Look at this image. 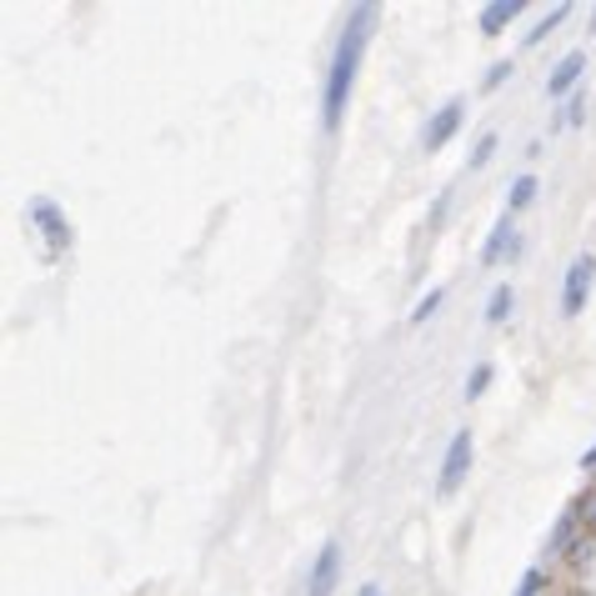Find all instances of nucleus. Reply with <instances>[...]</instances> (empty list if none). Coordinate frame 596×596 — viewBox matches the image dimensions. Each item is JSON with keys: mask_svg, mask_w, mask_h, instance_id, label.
<instances>
[{"mask_svg": "<svg viewBox=\"0 0 596 596\" xmlns=\"http://www.w3.org/2000/svg\"><path fill=\"white\" fill-rule=\"evenodd\" d=\"M371 21H376L371 6H356L351 21H346V36H341L336 61H331V81H326V126L341 121L346 101H351V81H356V66H361L366 41H371Z\"/></svg>", "mask_w": 596, "mask_h": 596, "instance_id": "1", "label": "nucleus"}, {"mask_svg": "<svg viewBox=\"0 0 596 596\" xmlns=\"http://www.w3.org/2000/svg\"><path fill=\"white\" fill-rule=\"evenodd\" d=\"M592 281H596V256H576L572 261V271H566V291H562V316H582V306H586V291H592Z\"/></svg>", "mask_w": 596, "mask_h": 596, "instance_id": "2", "label": "nucleus"}, {"mask_svg": "<svg viewBox=\"0 0 596 596\" xmlns=\"http://www.w3.org/2000/svg\"><path fill=\"white\" fill-rule=\"evenodd\" d=\"M466 471H471V431H456L451 451H446V466H441V496H451L456 486L466 481Z\"/></svg>", "mask_w": 596, "mask_h": 596, "instance_id": "3", "label": "nucleus"}, {"mask_svg": "<svg viewBox=\"0 0 596 596\" xmlns=\"http://www.w3.org/2000/svg\"><path fill=\"white\" fill-rule=\"evenodd\" d=\"M336 572H341V546L326 542L321 556H316V566H311V586H306V596H331Z\"/></svg>", "mask_w": 596, "mask_h": 596, "instance_id": "4", "label": "nucleus"}, {"mask_svg": "<svg viewBox=\"0 0 596 596\" xmlns=\"http://www.w3.org/2000/svg\"><path fill=\"white\" fill-rule=\"evenodd\" d=\"M461 111H466L461 101H446L441 111H436V121L426 126V136H421V141H426V151H436V146H446V141H451V136H456V126H461Z\"/></svg>", "mask_w": 596, "mask_h": 596, "instance_id": "5", "label": "nucleus"}, {"mask_svg": "<svg viewBox=\"0 0 596 596\" xmlns=\"http://www.w3.org/2000/svg\"><path fill=\"white\" fill-rule=\"evenodd\" d=\"M31 216L46 226V241H51V251H66V246H71V231H66L61 211H56L51 201H36V206H31Z\"/></svg>", "mask_w": 596, "mask_h": 596, "instance_id": "6", "label": "nucleus"}, {"mask_svg": "<svg viewBox=\"0 0 596 596\" xmlns=\"http://www.w3.org/2000/svg\"><path fill=\"white\" fill-rule=\"evenodd\" d=\"M582 71H586V56H582V51H566V56H562V66L552 71V81H546V91H552V96L572 91V86L582 81Z\"/></svg>", "mask_w": 596, "mask_h": 596, "instance_id": "7", "label": "nucleus"}, {"mask_svg": "<svg viewBox=\"0 0 596 596\" xmlns=\"http://www.w3.org/2000/svg\"><path fill=\"white\" fill-rule=\"evenodd\" d=\"M522 6H526V0H496V6H486V11H481V31L486 36H501V26L516 21V16H522Z\"/></svg>", "mask_w": 596, "mask_h": 596, "instance_id": "8", "label": "nucleus"}, {"mask_svg": "<svg viewBox=\"0 0 596 596\" xmlns=\"http://www.w3.org/2000/svg\"><path fill=\"white\" fill-rule=\"evenodd\" d=\"M506 236H511V221H496L491 241H486V251H481V261H486V266H496V261H501V251H506Z\"/></svg>", "mask_w": 596, "mask_h": 596, "instance_id": "9", "label": "nucleus"}, {"mask_svg": "<svg viewBox=\"0 0 596 596\" xmlns=\"http://www.w3.org/2000/svg\"><path fill=\"white\" fill-rule=\"evenodd\" d=\"M506 311H511V286H496L491 301H486V321H506Z\"/></svg>", "mask_w": 596, "mask_h": 596, "instance_id": "10", "label": "nucleus"}, {"mask_svg": "<svg viewBox=\"0 0 596 596\" xmlns=\"http://www.w3.org/2000/svg\"><path fill=\"white\" fill-rule=\"evenodd\" d=\"M536 196V176H522V181L511 186V211H522V206H532Z\"/></svg>", "mask_w": 596, "mask_h": 596, "instance_id": "11", "label": "nucleus"}, {"mask_svg": "<svg viewBox=\"0 0 596 596\" xmlns=\"http://www.w3.org/2000/svg\"><path fill=\"white\" fill-rule=\"evenodd\" d=\"M486 381H491V366H476L471 381H466V396H481V391H486Z\"/></svg>", "mask_w": 596, "mask_h": 596, "instance_id": "12", "label": "nucleus"}, {"mask_svg": "<svg viewBox=\"0 0 596 596\" xmlns=\"http://www.w3.org/2000/svg\"><path fill=\"white\" fill-rule=\"evenodd\" d=\"M491 151H496V136H481V141H476V151H471V166H486V161H491Z\"/></svg>", "mask_w": 596, "mask_h": 596, "instance_id": "13", "label": "nucleus"}, {"mask_svg": "<svg viewBox=\"0 0 596 596\" xmlns=\"http://www.w3.org/2000/svg\"><path fill=\"white\" fill-rule=\"evenodd\" d=\"M436 306H441V291L421 296V306H416V311H411V321H426V316H431V311H436Z\"/></svg>", "mask_w": 596, "mask_h": 596, "instance_id": "14", "label": "nucleus"}, {"mask_svg": "<svg viewBox=\"0 0 596 596\" xmlns=\"http://www.w3.org/2000/svg\"><path fill=\"white\" fill-rule=\"evenodd\" d=\"M506 76H511V61H501V66H491V76H486V86H501Z\"/></svg>", "mask_w": 596, "mask_h": 596, "instance_id": "15", "label": "nucleus"}, {"mask_svg": "<svg viewBox=\"0 0 596 596\" xmlns=\"http://www.w3.org/2000/svg\"><path fill=\"white\" fill-rule=\"evenodd\" d=\"M536 586H542V572H526V582H522V592L516 596H536Z\"/></svg>", "mask_w": 596, "mask_h": 596, "instance_id": "16", "label": "nucleus"}, {"mask_svg": "<svg viewBox=\"0 0 596 596\" xmlns=\"http://www.w3.org/2000/svg\"><path fill=\"white\" fill-rule=\"evenodd\" d=\"M361 596H386V592H381V586H361Z\"/></svg>", "mask_w": 596, "mask_h": 596, "instance_id": "17", "label": "nucleus"}, {"mask_svg": "<svg viewBox=\"0 0 596 596\" xmlns=\"http://www.w3.org/2000/svg\"><path fill=\"white\" fill-rule=\"evenodd\" d=\"M582 466H596V446H592V451H586V456H582Z\"/></svg>", "mask_w": 596, "mask_h": 596, "instance_id": "18", "label": "nucleus"}, {"mask_svg": "<svg viewBox=\"0 0 596 596\" xmlns=\"http://www.w3.org/2000/svg\"><path fill=\"white\" fill-rule=\"evenodd\" d=\"M592 516H596V501H592Z\"/></svg>", "mask_w": 596, "mask_h": 596, "instance_id": "19", "label": "nucleus"}]
</instances>
